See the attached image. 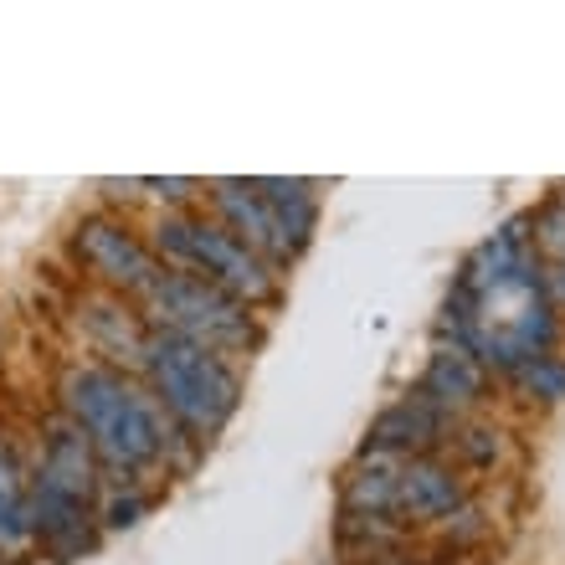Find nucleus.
<instances>
[{"instance_id":"nucleus-1","label":"nucleus","mask_w":565,"mask_h":565,"mask_svg":"<svg viewBox=\"0 0 565 565\" xmlns=\"http://www.w3.org/2000/svg\"><path fill=\"white\" fill-rule=\"evenodd\" d=\"M443 334L462 344L483 371H520L524 360L551 355L561 319H555L540 253L530 242V216H514L489 242H478L462 263L443 309Z\"/></svg>"},{"instance_id":"nucleus-2","label":"nucleus","mask_w":565,"mask_h":565,"mask_svg":"<svg viewBox=\"0 0 565 565\" xmlns=\"http://www.w3.org/2000/svg\"><path fill=\"white\" fill-rule=\"evenodd\" d=\"M62 412L88 431L104 473H139L160 462L180 431L164 406L114 365H73L62 375Z\"/></svg>"},{"instance_id":"nucleus-3","label":"nucleus","mask_w":565,"mask_h":565,"mask_svg":"<svg viewBox=\"0 0 565 565\" xmlns=\"http://www.w3.org/2000/svg\"><path fill=\"white\" fill-rule=\"evenodd\" d=\"M139 371L149 381V396L164 406V417L175 422L191 443H206L232 422L242 402L237 365L195 340H180L170 329H149Z\"/></svg>"},{"instance_id":"nucleus-4","label":"nucleus","mask_w":565,"mask_h":565,"mask_svg":"<svg viewBox=\"0 0 565 565\" xmlns=\"http://www.w3.org/2000/svg\"><path fill=\"white\" fill-rule=\"evenodd\" d=\"M154 257L216 282L222 294L237 298L242 309H257V303L278 298V268L263 263L247 242H237L222 222H206V216H185V211L164 216L154 226Z\"/></svg>"},{"instance_id":"nucleus-5","label":"nucleus","mask_w":565,"mask_h":565,"mask_svg":"<svg viewBox=\"0 0 565 565\" xmlns=\"http://www.w3.org/2000/svg\"><path fill=\"white\" fill-rule=\"evenodd\" d=\"M145 313H149V329H170L180 340H195L216 350V355H247L257 350V324H253V309H242L232 294H222L216 282L195 278L185 268H160V278L149 282L145 294Z\"/></svg>"},{"instance_id":"nucleus-6","label":"nucleus","mask_w":565,"mask_h":565,"mask_svg":"<svg viewBox=\"0 0 565 565\" xmlns=\"http://www.w3.org/2000/svg\"><path fill=\"white\" fill-rule=\"evenodd\" d=\"M73 253H77V263L93 273V282H104L114 298L119 294L139 298L149 282L160 278L154 247L139 242L135 232H129V222H119V216H88V222L73 232Z\"/></svg>"},{"instance_id":"nucleus-7","label":"nucleus","mask_w":565,"mask_h":565,"mask_svg":"<svg viewBox=\"0 0 565 565\" xmlns=\"http://www.w3.org/2000/svg\"><path fill=\"white\" fill-rule=\"evenodd\" d=\"M98 452H93L88 431L77 422H52L46 427V447H42V468L31 478V493H46V499H67V504L93 509L98 499Z\"/></svg>"},{"instance_id":"nucleus-8","label":"nucleus","mask_w":565,"mask_h":565,"mask_svg":"<svg viewBox=\"0 0 565 565\" xmlns=\"http://www.w3.org/2000/svg\"><path fill=\"white\" fill-rule=\"evenodd\" d=\"M462 504H468V478L443 452L402 462L396 473V520L402 524H443Z\"/></svg>"},{"instance_id":"nucleus-9","label":"nucleus","mask_w":565,"mask_h":565,"mask_svg":"<svg viewBox=\"0 0 565 565\" xmlns=\"http://www.w3.org/2000/svg\"><path fill=\"white\" fill-rule=\"evenodd\" d=\"M458 422L447 417L443 406H431L427 396H402L391 402L381 417L365 431V452H386V458H427V452H443L447 431Z\"/></svg>"},{"instance_id":"nucleus-10","label":"nucleus","mask_w":565,"mask_h":565,"mask_svg":"<svg viewBox=\"0 0 565 565\" xmlns=\"http://www.w3.org/2000/svg\"><path fill=\"white\" fill-rule=\"evenodd\" d=\"M211 206H216V222L237 242H247L263 263H273V268H288V263H294L278 237V226H273V211H268V201H263V191H257V180H216V185H211Z\"/></svg>"},{"instance_id":"nucleus-11","label":"nucleus","mask_w":565,"mask_h":565,"mask_svg":"<svg viewBox=\"0 0 565 565\" xmlns=\"http://www.w3.org/2000/svg\"><path fill=\"white\" fill-rule=\"evenodd\" d=\"M417 396H427L431 406H443L447 417L458 422V417H468L473 406L489 402V371H483L462 344H437L427 355V371H422V381H417Z\"/></svg>"},{"instance_id":"nucleus-12","label":"nucleus","mask_w":565,"mask_h":565,"mask_svg":"<svg viewBox=\"0 0 565 565\" xmlns=\"http://www.w3.org/2000/svg\"><path fill=\"white\" fill-rule=\"evenodd\" d=\"M257 191L273 211V226H278L288 257H298L309 247L313 226H319V195H313L309 180H257Z\"/></svg>"},{"instance_id":"nucleus-13","label":"nucleus","mask_w":565,"mask_h":565,"mask_svg":"<svg viewBox=\"0 0 565 565\" xmlns=\"http://www.w3.org/2000/svg\"><path fill=\"white\" fill-rule=\"evenodd\" d=\"M406 458L386 452H360V462L344 473L340 514H396V473Z\"/></svg>"},{"instance_id":"nucleus-14","label":"nucleus","mask_w":565,"mask_h":565,"mask_svg":"<svg viewBox=\"0 0 565 565\" xmlns=\"http://www.w3.org/2000/svg\"><path fill=\"white\" fill-rule=\"evenodd\" d=\"M31 540V489L26 473L6 443H0V555H21Z\"/></svg>"},{"instance_id":"nucleus-15","label":"nucleus","mask_w":565,"mask_h":565,"mask_svg":"<svg viewBox=\"0 0 565 565\" xmlns=\"http://www.w3.org/2000/svg\"><path fill=\"white\" fill-rule=\"evenodd\" d=\"M88 324H93V334H98V344H104L108 355L135 360V365H139L149 324H139V319L124 309L119 298H114V294H108V298H88Z\"/></svg>"},{"instance_id":"nucleus-16","label":"nucleus","mask_w":565,"mask_h":565,"mask_svg":"<svg viewBox=\"0 0 565 565\" xmlns=\"http://www.w3.org/2000/svg\"><path fill=\"white\" fill-rule=\"evenodd\" d=\"M509 375H514V386H520L530 402H565V360L561 355H535Z\"/></svg>"},{"instance_id":"nucleus-17","label":"nucleus","mask_w":565,"mask_h":565,"mask_svg":"<svg viewBox=\"0 0 565 565\" xmlns=\"http://www.w3.org/2000/svg\"><path fill=\"white\" fill-rule=\"evenodd\" d=\"M530 242H535L540 263H565V195H551L545 206L530 216Z\"/></svg>"},{"instance_id":"nucleus-18","label":"nucleus","mask_w":565,"mask_h":565,"mask_svg":"<svg viewBox=\"0 0 565 565\" xmlns=\"http://www.w3.org/2000/svg\"><path fill=\"white\" fill-rule=\"evenodd\" d=\"M452 431H458V452L473 458L478 468H489V462L504 458V431L499 427H473V422H468V427H452Z\"/></svg>"},{"instance_id":"nucleus-19","label":"nucleus","mask_w":565,"mask_h":565,"mask_svg":"<svg viewBox=\"0 0 565 565\" xmlns=\"http://www.w3.org/2000/svg\"><path fill=\"white\" fill-rule=\"evenodd\" d=\"M139 514H145V493H114L104 504V524L108 530H135Z\"/></svg>"},{"instance_id":"nucleus-20","label":"nucleus","mask_w":565,"mask_h":565,"mask_svg":"<svg viewBox=\"0 0 565 565\" xmlns=\"http://www.w3.org/2000/svg\"><path fill=\"white\" fill-rule=\"evenodd\" d=\"M540 282H545V298H551V309L565 313V263H540Z\"/></svg>"},{"instance_id":"nucleus-21","label":"nucleus","mask_w":565,"mask_h":565,"mask_svg":"<svg viewBox=\"0 0 565 565\" xmlns=\"http://www.w3.org/2000/svg\"><path fill=\"white\" fill-rule=\"evenodd\" d=\"M145 191H154V195H164V201H191V180H145Z\"/></svg>"},{"instance_id":"nucleus-22","label":"nucleus","mask_w":565,"mask_h":565,"mask_svg":"<svg viewBox=\"0 0 565 565\" xmlns=\"http://www.w3.org/2000/svg\"><path fill=\"white\" fill-rule=\"evenodd\" d=\"M381 565H412V561H381Z\"/></svg>"}]
</instances>
